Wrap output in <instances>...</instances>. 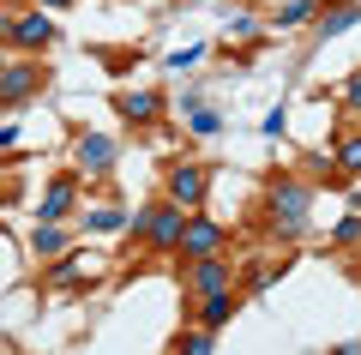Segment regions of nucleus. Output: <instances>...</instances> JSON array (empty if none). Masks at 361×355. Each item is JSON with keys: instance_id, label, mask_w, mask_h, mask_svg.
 <instances>
[{"instance_id": "f257e3e1", "label": "nucleus", "mask_w": 361, "mask_h": 355, "mask_svg": "<svg viewBox=\"0 0 361 355\" xmlns=\"http://www.w3.org/2000/svg\"><path fill=\"white\" fill-rule=\"evenodd\" d=\"M223 241H229V229H223V223H211V217H187V223H180V247H175V253H187V259H217Z\"/></svg>"}, {"instance_id": "f3484780", "label": "nucleus", "mask_w": 361, "mask_h": 355, "mask_svg": "<svg viewBox=\"0 0 361 355\" xmlns=\"http://www.w3.org/2000/svg\"><path fill=\"white\" fill-rule=\"evenodd\" d=\"M187 114H193V133H217V109H199V102H187Z\"/></svg>"}, {"instance_id": "0eeeda50", "label": "nucleus", "mask_w": 361, "mask_h": 355, "mask_svg": "<svg viewBox=\"0 0 361 355\" xmlns=\"http://www.w3.org/2000/svg\"><path fill=\"white\" fill-rule=\"evenodd\" d=\"M187 289H193V295H223V289H229V265H223V259H193Z\"/></svg>"}, {"instance_id": "aec40b11", "label": "nucleus", "mask_w": 361, "mask_h": 355, "mask_svg": "<svg viewBox=\"0 0 361 355\" xmlns=\"http://www.w3.org/2000/svg\"><path fill=\"white\" fill-rule=\"evenodd\" d=\"M121 223H127L121 211H97V217H90V229H121Z\"/></svg>"}, {"instance_id": "412c9836", "label": "nucleus", "mask_w": 361, "mask_h": 355, "mask_svg": "<svg viewBox=\"0 0 361 355\" xmlns=\"http://www.w3.org/2000/svg\"><path fill=\"white\" fill-rule=\"evenodd\" d=\"M343 97H349V109H361V73H355V78L343 85Z\"/></svg>"}, {"instance_id": "a211bd4d", "label": "nucleus", "mask_w": 361, "mask_h": 355, "mask_svg": "<svg viewBox=\"0 0 361 355\" xmlns=\"http://www.w3.org/2000/svg\"><path fill=\"white\" fill-rule=\"evenodd\" d=\"M180 355H211V337L205 331H187V337H180Z\"/></svg>"}, {"instance_id": "f03ea898", "label": "nucleus", "mask_w": 361, "mask_h": 355, "mask_svg": "<svg viewBox=\"0 0 361 355\" xmlns=\"http://www.w3.org/2000/svg\"><path fill=\"white\" fill-rule=\"evenodd\" d=\"M307 199L313 193L301 187V181H277V187H271V223L283 229V235H295L301 217H307Z\"/></svg>"}, {"instance_id": "f8f14e48", "label": "nucleus", "mask_w": 361, "mask_h": 355, "mask_svg": "<svg viewBox=\"0 0 361 355\" xmlns=\"http://www.w3.org/2000/svg\"><path fill=\"white\" fill-rule=\"evenodd\" d=\"M229 319H235V295H229V289H223V295H205V325L217 331V325H229Z\"/></svg>"}, {"instance_id": "5701e85b", "label": "nucleus", "mask_w": 361, "mask_h": 355, "mask_svg": "<svg viewBox=\"0 0 361 355\" xmlns=\"http://www.w3.org/2000/svg\"><path fill=\"white\" fill-rule=\"evenodd\" d=\"M37 6H66V0H37Z\"/></svg>"}, {"instance_id": "7ed1b4c3", "label": "nucleus", "mask_w": 361, "mask_h": 355, "mask_svg": "<svg viewBox=\"0 0 361 355\" xmlns=\"http://www.w3.org/2000/svg\"><path fill=\"white\" fill-rule=\"evenodd\" d=\"M205 187H211V175L199 163H175V169H169V199H175L180 211H193V205L205 199Z\"/></svg>"}, {"instance_id": "2eb2a0df", "label": "nucleus", "mask_w": 361, "mask_h": 355, "mask_svg": "<svg viewBox=\"0 0 361 355\" xmlns=\"http://www.w3.org/2000/svg\"><path fill=\"white\" fill-rule=\"evenodd\" d=\"M199 61H205V42H187V49L169 54V66H175V73H187V66H199Z\"/></svg>"}, {"instance_id": "39448f33", "label": "nucleus", "mask_w": 361, "mask_h": 355, "mask_svg": "<svg viewBox=\"0 0 361 355\" xmlns=\"http://www.w3.org/2000/svg\"><path fill=\"white\" fill-rule=\"evenodd\" d=\"M180 223H187V217H180L175 199H169L163 211H151V223H145V229H151V247H157V253H175V247H180Z\"/></svg>"}, {"instance_id": "6e6552de", "label": "nucleus", "mask_w": 361, "mask_h": 355, "mask_svg": "<svg viewBox=\"0 0 361 355\" xmlns=\"http://www.w3.org/2000/svg\"><path fill=\"white\" fill-rule=\"evenodd\" d=\"M37 90V66L18 61V66H0V102H25Z\"/></svg>"}, {"instance_id": "4468645a", "label": "nucleus", "mask_w": 361, "mask_h": 355, "mask_svg": "<svg viewBox=\"0 0 361 355\" xmlns=\"http://www.w3.org/2000/svg\"><path fill=\"white\" fill-rule=\"evenodd\" d=\"M61 247H66V235H61L54 223H42V229H37V253H42V259H54Z\"/></svg>"}, {"instance_id": "dca6fc26", "label": "nucleus", "mask_w": 361, "mask_h": 355, "mask_svg": "<svg viewBox=\"0 0 361 355\" xmlns=\"http://www.w3.org/2000/svg\"><path fill=\"white\" fill-rule=\"evenodd\" d=\"M337 163H343V169H355V175H361V133H349V139L337 145Z\"/></svg>"}, {"instance_id": "9b49d317", "label": "nucleus", "mask_w": 361, "mask_h": 355, "mask_svg": "<svg viewBox=\"0 0 361 355\" xmlns=\"http://www.w3.org/2000/svg\"><path fill=\"white\" fill-rule=\"evenodd\" d=\"M127 121H157V109H163V97H151V90H127V97L115 102Z\"/></svg>"}, {"instance_id": "6ab92c4d", "label": "nucleus", "mask_w": 361, "mask_h": 355, "mask_svg": "<svg viewBox=\"0 0 361 355\" xmlns=\"http://www.w3.org/2000/svg\"><path fill=\"white\" fill-rule=\"evenodd\" d=\"M337 241H361V211H355V217H343V223H337Z\"/></svg>"}, {"instance_id": "20e7f679", "label": "nucleus", "mask_w": 361, "mask_h": 355, "mask_svg": "<svg viewBox=\"0 0 361 355\" xmlns=\"http://www.w3.org/2000/svg\"><path fill=\"white\" fill-rule=\"evenodd\" d=\"M0 37H6V42H25V49H42V42L54 37V25L42 13H25V18H0Z\"/></svg>"}, {"instance_id": "9d476101", "label": "nucleus", "mask_w": 361, "mask_h": 355, "mask_svg": "<svg viewBox=\"0 0 361 355\" xmlns=\"http://www.w3.org/2000/svg\"><path fill=\"white\" fill-rule=\"evenodd\" d=\"M349 25H361V6H337V13H319V18H313V30H319V42L343 37Z\"/></svg>"}, {"instance_id": "1a4fd4ad", "label": "nucleus", "mask_w": 361, "mask_h": 355, "mask_svg": "<svg viewBox=\"0 0 361 355\" xmlns=\"http://www.w3.org/2000/svg\"><path fill=\"white\" fill-rule=\"evenodd\" d=\"M66 211H73V181H54V187H49V199L37 205V223H61Z\"/></svg>"}, {"instance_id": "ddd939ff", "label": "nucleus", "mask_w": 361, "mask_h": 355, "mask_svg": "<svg viewBox=\"0 0 361 355\" xmlns=\"http://www.w3.org/2000/svg\"><path fill=\"white\" fill-rule=\"evenodd\" d=\"M313 18H319V6H313V0H289L283 13H277V25L295 30V25H313Z\"/></svg>"}, {"instance_id": "423d86ee", "label": "nucleus", "mask_w": 361, "mask_h": 355, "mask_svg": "<svg viewBox=\"0 0 361 355\" xmlns=\"http://www.w3.org/2000/svg\"><path fill=\"white\" fill-rule=\"evenodd\" d=\"M78 169H85L90 181H103L109 169H115V145H109L103 133H90V139H78Z\"/></svg>"}, {"instance_id": "4be33fe9", "label": "nucleus", "mask_w": 361, "mask_h": 355, "mask_svg": "<svg viewBox=\"0 0 361 355\" xmlns=\"http://www.w3.org/2000/svg\"><path fill=\"white\" fill-rule=\"evenodd\" d=\"M331 355H361V343H337V349Z\"/></svg>"}]
</instances>
